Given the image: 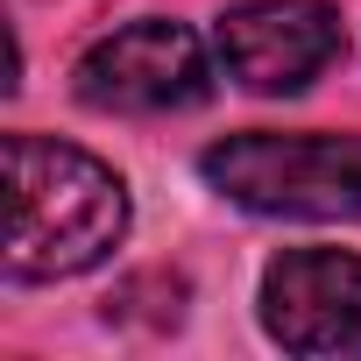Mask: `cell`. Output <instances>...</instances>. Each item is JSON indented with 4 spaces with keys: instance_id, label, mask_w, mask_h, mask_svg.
Returning a JSON list of instances; mask_svg holds the SVG:
<instances>
[{
    "instance_id": "1",
    "label": "cell",
    "mask_w": 361,
    "mask_h": 361,
    "mask_svg": "<svg viewBox=\"0 0 361 361\" xmlns=\"http://www.w3.org/2000/svg\"><path fill=\"white\" fill-rule=\"evenodd\" d=\"M8 170H15V227H8L15 283H57L121 248L128 192L99 156L43 135H8Z\"/></svg>"
},
{
    "instance_id": "2",
    "label": "cell",
    "mask_w": 361,
    "mask_h": 361,
    "mask_svg": "<svg viewBox=\"0 0 361 361\" xmlns=\"http://www.w3.org/2000/svg\"><path fill=\"white\" fill-rule=\"evenodd\" d=\"M199 170L248 213L361 220V135H227Z\"/></svg>"
},
{
    "instance_id": "3",
    "label": "cell",
    "mask_w": 361,
    "mask_h": 361,
    "mask_svg": "<svg viewBox=\"0 0 361 361\" xmlns=\"http://www.w3.org/2000/svg\"><path fill=\"white\" fill-rule=\"evenodd\" d=\"M71 92L92 114H170V106H199L213 92V71L185 22H135L78 57Z\"/></svg>"
},
{
    "instance_id": "4",
    "label": "cell",
    "mask_w": 361,
    "mask_h": 361,
    "mask_svg": "<svg viewBox=\"0 0 361 361\" xmlns=\"http://www.w3.org/2000/svg\"><path fill=\"white\" fill-rule=\"evenodd\" d=\"M262 326L290 354H361V255L290 248L262 269Z\"/></svg>"
},
{
    "instance_id": "5",
    "label": "cell",
    "mask_w": 361,
    "mask_h": 361,
    "mask_svg": "<svg viewBox=\"0 0 361 361\" xmlns=\"http://www.w3.org/2000/svg\"><path fill=\"white\" fill-rule=\"evenodd\" d=\"M347 50L326 0H248L220 22V57L248 92H305Z\"/></svg>"
}]
</instances>
